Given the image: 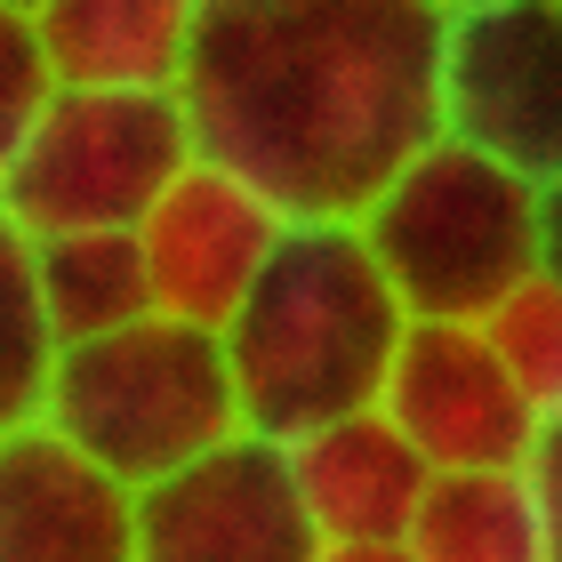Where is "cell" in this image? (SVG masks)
<instances>
[{"label":"cell","instance_id":"2e32d148","mask_svg":"<svg viewBox=\"0 0 562 562\" xmlns=\"http://www.w3.org/2000/svg\"><path fill=\"white\" fill-rule=\"evenodd\" d=\"M482 329H491V346L506 353L515 386L539 402V418L554 426L562 418V281L554 273H530Z\"/></svg>","mask_w":562,"mask_h":562},{"label":"cell","instance_id":"ffe728a7","mask_svg":"<svg viewBox=\"0 0 562 562\" xmlns=\"http://www.w3.org/2000/svg\"><path fill=\"white\" fill-rule=\"evenodd\" d=\"M322 562H418L411 539H362V547H322Z\"/></svg>","mask_w":562,"mask_h":562},{"label":"cell","instance_id":"8fae6325","mask_svg":"<svg viewBox=\"0 0 562 562\" xmlns=\"http://www.w3.org/2000/svg\"><path fill=\"white\" fill-rule=\"evenodd\" d=\"M290 467H297V491H305V515H314L322 547L411 539L418 506H426V491H434L426 450H418L386 411L338 418V426L290 442Z\"/></svg>","mask_w":562,"mask_h":562},{"label":"cell","instance_id":"8992f818","mask_svg":"<svg viewBox=\"0 0 562 562\" xmlns=\"http://www.w3.org/2000/svg\"><path fill=\"white\" fill-rule=\"evenodd\" d=\"M442 137L530 186L562 177V0H482L442 33Z\"/></svg>","mask_w":562,"mask_h":562},{"label":"cell","instance_id":"9c48e42d","mask_svg":"<svg viewBox=\"0 0 562 562\" xmlns=\"http://www.w3.org/2000/svg\"><path fill=\"white\" fill-rule=\"evenodd\" d=\"M290 225L297 217L281 210L266 186H249L241 169H225V161L201 153V161L153 201V217L137 225L161 314L225 329L249 305L258 273L273 266V249L290 241Z\"/></svg>","mask_w":562,"mask_h":562},{"label":"cell","instance_id":"30bf717a","mask_svg":"<svg viewBox=\"0 0 562 562\" xmlns=\"http://www.w3.org/2000/svg\"><path fill=\"white\" fill-rule=\"evenodd\" d=\"M0 562H137V491L57 426H0Z\"/></svg>","mask_w":562,"mask_h":562},{"label":"cell","instance_id":"44dd1931","mask_svg":"<svg viewBox=\"0 0 562 562\" xmlns=\"http://www.w3.org/2000/svg\"><path fill=\"white\" fill-rule=\"evenodd\" d=\"M0 9H9V16H41L48 0H0Z\"/></svg>","mask_w":562,"mask_h":562},{"label":"cell","instance_id":"5bb4252c","mask_svg":"<svg viewBox=\"0 0 562 562\" xmlns=\"http://www.w3.org/2000/svg\"><path fill=\"white\" fill-rule=\"evenodd\" d=\"M24 258H33L41 305H48V322H57L65 346L113 338V329L161 314V297H153V266H145V241L137 234H57V241H24Z\"/></svg>","mask_w":562,"mask_h":562},{"label":"cell","instance_id":"6da1fadb","mask_svg":"<svg viewBox=\"0 0 562 562\" xmlns=\"http://www.w3.org/2000/svg\"><path fill=\"white\" fill-rule=\"evenodd\" d=\"M434 0H201L186 113L290 217H362L442 137Z\"/></svg>","mask_w":562,"mask_h":562},{"label":"cell","instance_id":"d6986e66","mask_svg":"<svg viewBox=\"0 0 562 562\" xmlns=\"http://www.w3.org/2000/svg\"><path fill=\"white\" fill-rule=\"evenodd\" d=\"M539 273L562 281V177L539 186Z\"/></svg>","mask_w":562,"mask_h":562},{"label":"cell","instance_id":"ba28073f","mask_svg":"<svg viewBox=\"0 0 562 562\" xmlns=\"http://www.w3.org/2000/svg\"><path fill=\"white\" fill-rule=\"evenodd\" d=\"M378 411L426 450L434 474L539 467V442H547L539 402L515 386V370L482 322H411Z\"/></svg>","mask_w":562,"mask_h":562},{"label":"cell","instance_id":"7402d4cb","mask_svg":"<svg viewBox=\"0 0 562 562\" xmlns=\"http://www.w3.org/2000/svg\"><path fill=\"white\" fill-rule=\"evenodd\" d=\"M434 9H450V16H458V9H482V0H434Z\"/></svg>","mask_w":562,"mask_h":562},{"label":"cell","instance_id":"5b68a950","mask_svg":"<svg viewBox=\"0 0 562 562\" xmlns=\"http://www.w3.org/2000/svg\"><path fill=\"white\" fill-rule=\"evenodd\" d=\"M353 225L411 322H491L539 273V186L458 137H434Z\"/></svg>","mask_w":562,"mask_h":562},{"label":"cell","instance_id":"7c38bea8","mask_svg":"<svg viewBox=\"0 0 562 562\" xmlns=\"http://www.w3.org/2000/svg\"><path fill=\"white\" fill-rule=\"evenodd\" d=\"M65 89H186L201 0H48L33 16Z\"/></svg>","mask_w":562,"mask_h":562},{"label":"cell","instance_id":"4fadbf2b","mask_svg":"<svg viewBox=\"0 0 562 562\" xmlns=\"http://www.w3.org/2000/svg\"><path fill=\"white\" fill-rule=\"evenodd\" d=\"M418 562H554V522L530 467H474L434 474L411 522Z\"/></svg>","mask_w":562,"mask_h":562},{"label":"cell","instance_id":"9a60e30c","mask_svg":"<svg viewBox=\"0 0 562 562\" xmlns=\"http://www.w3.org/2000/svg\"><path fill=\"white\" fill-rule=\"evenodd\" d=\"M65 362V338L41 305L33 258H24L16 234H0V426H33L41 394Z\"/></svg>","mask_w":562,"mask_h":562},{"label":"cell","instance_id":"3957f363","mask_svg":"<svg viewBox=\"0 0 562 562\" xmlns=\"http://www.w3.org/2000/svg\"><path fill=\"white\" fill-rule=\"evenodd\" d=\"M33 426H57L72 450L113 467L130 491H153V482L186 474L193 458L225 450L234 434H249L225 329L177 314H145L113 338L65 346Z\"/></svg>","mask_w":562,"mask_h":562},{"label":"cell","instance_id":"277c9868","mask_svg":"<svg viewBox=\"0 0 562 562\" xmlns=\"http://www.w3.org/2000/svg\"><path fill=\"white\" fill-rule=\"evenodd\" d=\"M201 161L193 113L169 89H57L0 137V234H137L177 177Z\"/></svg>","mask_w":562,"mask_h":562},{"label":"cell","instance_id":"ac0fdd59","mask_svg":"<svg viewBox=\"0 0 562 562\" xmlns=\"http://www.w3.org/2000/svg\"><path fill=\"white\" fill-rule=\"evenodd\" d=\"M539 498H547V522H554V562H562V418L547 426V442H539Z\"/></svg>","mask_w":562,"mask_h":562},{"label":"cell","instance_id":"7a4b0ae2","mask_svg":"<svg viewBox=\"0 0 562 562\" xmlns=\"http://www.w3.org/2000/svg\"><path fill=\"white\" fill-rule=\"evenodd\" d=\"M411 338V305L370 258L353 217H297L258 290L225 322V362L241 386V426L266 442L362 418L386 402L394 353Z\"/></svg>","mask_w":562,"mask_h":562},{"label":"cell","instance_id":"e0dca14e","mask_svg":"<svg viewBox=\"0 0 562 562\" xmlns=\"http://www.w3.org/2000/svg\"><path fill=\"white\" fill-rule=\"evenodd\" d=\"M57 65H48V48H41V24L33 16H9L0 9V137L24 130L41 105H57Z\"/></svg>","mask_w":562,"mask_h":562},{"label":"cell","instance_id":"52a82bcc","mask_svg":"<svg viewBox=\"0 0 562 562\" xmlns=\"http://www.w3.org/2000/svg\"><path fill=\"white\" fill-rule=\"evenodd\" d=\"M137 562H322L290 442L234 434L186 474L137 491Z\"/></svg>","mask_w":562,"mask_h":562}]
</instances>
